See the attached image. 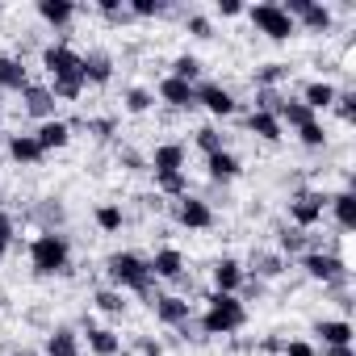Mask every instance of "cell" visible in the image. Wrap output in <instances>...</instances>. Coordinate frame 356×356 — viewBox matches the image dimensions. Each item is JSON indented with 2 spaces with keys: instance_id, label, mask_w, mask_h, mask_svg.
Instances as JSON below:
<instances>
[{
  "instance_id": "cell-24",
  "label": "cell",
  "mask_w": 356,
  "mask_h": 356,
  "mask_svg": "<svg viewBox=\"0 0 356 356\" xmlns=\"http://www.w3.org/2000/svg\"><path fill=\"white\" fill-rule=\"evenodd\" d=\"M9 155H13L17 163H42V159H47V151L38 147L34 134H13V138H9Z\"/></svg>"
},
{
  "instance_id": "cell-16",
  "label": "cell",
  "mask_w": 356,
  "mask_h": 356,
  "mask_svg": "<svg viewBox=\"0 0 356 356\" xmlns=\"http://www.w3.org/2000/svg\"><path fill=\"white\" fill-rule=\"evenodd\" d=\"M243 281H248V273H243V264H239V260H231V256H227V260H218V264H214V285H218L214 293H239V289H243Z\"/></svg>"
},
{
  "instance_id": "cell-12",
  "label": "cell",
  "mask_w": 356,
  "mask_h": 356,
  "mask_svg": "<svg viewBox=\"0 0 356 356\" xmlns=\"http://www.w3.org/2000/svg\"><path fill=\"white\" fill-rule=\"evenodd\" d=\"M151 306H155V318H159L163 327H189V314H193V310H189V302H185V298L159 293Z\"/></svg>"
},
{
  "instance_id": "cell-35",
  "label": "cell",
  "mask_w": 356,
  "mask_h": 356,
  "mask_svg": "<svg viewBox=\"0 0 356 356\" xmlns=\"http://www.w3.org/2000/svg\"><path fill=\"white\" fill-rule=\"evenodd\" d=\"M155 185L168 193V197H185L189 185H185V172H176V176H155Z\"/></svg>"
},
{
  "instance_id": "cell-2",
  "label": "cell",
  "mask_w": 356,
  "mask_h": 356,
  "mask_svg": "<svg viewBox=\"0 0 356 356\" xmlns=\"http://www.w3.org/2000/svg\"><path fill=\"white\" fill-rule=\"evenodd\" d=\"M248 323V306L235 293H210V310L202 314V331L206 335H231Z\"/></svg>"
},
{
  "instance_id": "cell-33",
  "label": "cell",
  "mask_w": 356,
  "mask_h": 356,
  "mask_svg": "<svg viewBox=\"0 0 356 356\" xmlns=\"http://www.w3.org/2000/svg\"><path fill=\"white\" fill-rule=\"evenodd\" d=\"M285 76H289V67H285V63H264V67L256 72V84H260V88H273V84H281Z\"/></svg>"
},
{
  "instance_id": "cell-44",
  "label": "cell",
  "mask_w": 356,
  "mask_h": 356,
  "mask_svg": "<svg viewBox=\"0 0 356 356\" xmlns=\"http://www.w3.org/2000/svg\"><path fill=\"white\" fill-rule=\"evenodd\" d=\"M13 248V218L0 214V252H9Z\"/></svg>"
},
{
  "instance_id": "cell-46",
  "label": "cell",
  "mask_w": 356,
  "mask_h": 356,
  "mask_svg": "<svg viewBox=\"0 0 356 356\" xmlns=\"http://www.w3.org/2000/svg\"><path fill=\"white\" fill-rule=\"evenodd\" d=\"M138 352H143V356H163V348H159V339H147V335L138 339Z\"/></svg>"
},
{
  "instance_id": "cell-14",
  "label": "cell",
  "mask_w": 356,
  "mask_h": 356,
  "mask_svg": "<svg viewBox=\"0 0 356 356\" xmlns=\"http://www.w3.org/2000/svg\"><path fill=\"white\" fill-rule=\"evenodd\" d=\"M80 76H84V84H109L113 80V59L105 51H88V55H80Z\"/></svg>"
},
{
  "instance_id": "cell-45",
  "label": "cell",
  "mask_w": 356,
  "mask_h": 356,
  "mask_svg": "<svg viewBox=\"0 0 356 356\" xmlns=\"http://www.w3.org/2000/svg\"><path fill=\"white\" fill-rule=\"evenodd\" d=\"M285 356H314V348L306 339H293V343H285Z\"/></svg>"
},
{
  "instance_id": "cell-9",
  "label": "cell",
  "mask_w": 356,
  "mask_h": 356,
  "mask_svg": "<svg viewBox=\"0 0 356 356\" xmlns=\"http://www.w3.org/2000/svg\"><path fill=\"white\" fill-rule=\"evenodd\" d=\"M42 67L51 72V80H67V76H80V55L72 47H47L42 51Z\"/></svg>"
},
{
  "instance_id": "cell-51",
  "label": "cell",
  "mask_w": 356,
  "mask_h": 356,
  "mask_svg": "<svg viewBox=\"0 0 356 356\" xmlns=\"http://www.w3.org/2000/svg\"><path fill=\"white\" fill-rule=\"evenodd\" d=\"M0 122H5V109H0Z\"/></svg>"
},
{
  "instance_id": "cell-32",
  "label": "cell",
  "mask_w": 356,
  "mask_h": 356,
  "mask_svg": "<svg viewBox=\"0 0 356 356\" xmlns=\"http://www.w3.org/2000/svg\"><path fill=\"white\" fill-rule=\"evenodd\" d=\"M122 222H126V218H122V210H118V206H97V227H101L105 235L122 231Z\"/></svg>"
},
{
  "instance_id": "cell-8",
  "label": "cell",
  "mask_w": 356,
  "mask_h": 356,
  "mask_svg": "<svg viewBox=\"0 0 356 356\" xmlns=\"http://www.w3.org/2000/svg\"><path fill=\"white\" fill-rule=\"evenodd\" d=\"M176 222L189 227V231H210V227H214V210H210V202L185 193L181 202H176Z\"/></svg>"
},
{
  "instance_id": "cell-4",
  "label": "cell",
  "mask_w": 356,
  "mask_h": 356,
  "mask_svg": "<svg viewBox=\"0 0 356 356\" xmlns=\"http://www.w3.org/2000/svg\"><path fill=\"white\" fill-rule=\"evenodd\" d=\"M248 17H252V26L264 34V38H273V42H289L293 34H298V26H293V17L281 9V5H273V0H264V5H256V9H248Z\"/></svg>"
},
{
  "instance_id": "cell-13",
  "label": "cell",
  "mask_w": 356,
  "mask_h": 356,
  "mask_svg": "<svg viewBox=\"0 0 356 356\" xmlns=\"http://www.w3.org/2000/svg\"><path fill=\"white\" fill-rule=\"evenodd\" d=\"M147 264H151V277H159V281H181L185 277V256L176 248H159Z\"/></svg>"
},
{
  "instance_id": "cell-7",
  "label": "cell",
  "mask_w": 356,
  "mask_h": 356,
  "mask_svg": "<svg viewBox=\"0 0 356 356\" xmlns=\"http://www.w3.org/2000/svg\"><path fill=\"white\" fill-rule=\"evenodd\" d=\"M323 210H327V197L323 193H298L289 202V218L298 231H310L314 222H323Z\"/></svg>"
},
{
  "instance_id": "cell-10",
  "label": "cell",
  "mask_w": 356,
  "mask_h": 356,
  "mask_svg": "<svg viewBox=\"0 0 356 356\" xmlns=\"http://www.w3.org/2000/svg\"><path fill=\"white\" fill-rule=\"evenodd\" d=\"M197 105H202V109H210L214 118H231V113L239 109V101H235L222 84H210V80H206V84H197Z\"/></svg>"
},
{
  "instance_id": "cell-30",
  "label": "cell",
  "mask_w": 356,
  "mask_h": 356,
  "mask_svg": "<svg viewBox=\"0 0 356 356\" xmlns=\"http://www.w3.org/2000/svg\"><path fill=\"white\" fill-rule=\"evenodd\" d=\"M172 76H176V80H185V84H197V80H202V59L181 55V59L172 63Z\"/></svg>"
},
{
  "instance_id": "cell-27",
  "label": "cell",
  "mask_w": 356,
  "mask_h": 356,
  "mask_svg": "<svg viewBox=\"0 0 356 356\" xmlns=\"http://www.w3.org/2000/svg\"><path fill=\"white\" fill-rule=\"evenodd\" d=\"M206 172L214 176V181H235L239 176V159L231 151H218V155H206Z\"/></svg>"
},
{
  "instance_id": "cell-39",
  "label": "cell",
  "mask_w": 356,
  "mask_h": 356,
  "mask_svg": "<svg viewBox=\"0 0 356 356\" xmlns=\"http://www.w3.org/2000/svg\"><path fill=\"white\" fill-rule=\"evenodd\" d=\"M298 138H302L306 147H323V143H327V130H323V122H310V126L298 130Z\"/></svg>"
},
{
  "instance_id": "cell-25",
  "label": "cell",
  "mask_w": 356,
  "mask_h": 356,
  "mask_svg": "<svg viewBox=\"0 0 356 356\" xmlns=\"http://www.w3.org/2000/svg\"><path fill=\"white\" fill-rule=\"evenodd\" d=\"M47 356H80V335L72 327H59L47 335Z\"/></svg>"
},
{
  "instance_id": "cell-5",
  "label": "cell",
  "mask_w": 356,
  "mask_h": 356,
  "mask_svg": "<svg viewBox=\"0 0 356 356\" xmlns=\"http://www.w3.org/2000/svg\"><path fill=\"white\" fill-rule=\"evenodd\" d=\"M302 268H306V277H314L323 285H343L348 281V264L331 252H302Z\"/></svg>"
},
{
  "instance_id": "cell-41",
  "label": "cell",
  "mask_w": 356,
  "mask_h": 356,
  "mask_svg": "<svg viewBox=\"0 0 356 356\" xmlns=\"http://www.w3.org/2000/svg\"><path fill=\"white\" fill-rule=\"evenodd\" d=\"M335 109H339L343 122H352V118H356V97H352V92H339V97H335Z\"/></svg>"
},
{
  "instance_id": "cell-26",
  "label": "cell",
  "mask_w": 356,
  "mask_h": 356,
  "mask_svg": "<svg viewBox=\"0 0 356 356\" xmlns=\"http://www.w3.org/2000/svg\"><path fill=\"white\" fill-rule=\"evenodd\" d=\"M277 122H281V126L289 122L293 130H302V126H310V122H318V118H314V109H306L302 101H293V97H289V101H281V109H277Z\"/></svg>"
},
{
  "instance_id": "cell-52",
  "label": "cell",
  "mask_w": 356,
  "mask_h": 356,
  "mask_svg": "<svg viewBox=\"0 0 356 356\" xmlns=\"http://www.w3.org/2000/svg\"><path fill=\"white\" fill-rule=\"evenodd\" d=\"M0 256H5V252H0Z\"/></svg>"
},
{
  "instance_id": "cell-48",
  "label": "cell",
  "mask_w": 356,
  "mask_h": 356,
  "mask_svg": "<svg viewBox=\"0 0 356 356\" xmlns=\"http://www.w3.org/2000/svg\"><path fill=\"white\" fill-rule=\"evenodd\" d=\"M323 356H356V352H352V343H343V348H323Z\"/></svg>"
},
{
  "instance_id": "cell-31",
  "label": "cell",
  "mask_w": 356,
  "mask_h": 356,
  "mask_svg": "<svg viewBox=\"0 0 356 356\" xmlns=\"http://www.w3.org/2000/svg\"><path fill=\"white\" fill-rule=\"evenodd\" d=\"M92 302H97V310H101V314H122V310H126L122 289H97V298H92Z\"/></svg>"
},
{
  "instance_id": "cell-38",
  "label": "cell",
  "mask_w": 356,
  "mask_h": 356,
  "mask_svg": "<svg viewBox=\"0 0 356 356\" xmlns=\"http://www.w3.org/2000/svg\"><path fill=\"white\" fill-rule=\"evenodd\" d=\"M97 9H101L109 22H130V9L122 5V0H97Z\"/></svg>"
},
{
  "instance_id": "cell-1",
  "label": "cell",
  "mask_w": 356,
  "mask_h": 356,
  "mask_svg": "<svg viewBox=\"0 0 356 356\" xmlns=\"http://www.w3.org/2000/svg\"><path fill=\"white\" fill-rule=\"evenodd\" d=\"M105 273H109V281L118 285V289H134V293H143V298H151V264L143 260V256H134V252H113L109 260H105Z\"/></svg>"
},
{
  "instance_id": "cell-20",
  "label": "cell",
  "mask_w": 356,
  "mask_h": 356,
  "mask_svg": "<svg viewBox=\"0 0 356 356\" xmlns=\"http://www.w3.org/2000/svg\"><path fill=\"white\" fill-rule=\"evenodd\" d=\"M0 88H5V92H26V88H30V76H26L22 59L0 55Z\"/></svg>"
},
{
  "instance_id": "cell-34",
  "label": "cell",
  "mask_w": 356,
  "mask_h": 356,
  "mask_svg": "<svg viewBox=\"0 0 356 356\" xmlns=\"http://www.w3.org/2000/svg\"><path fill=\"white\" fill-rule=\"evenodd\" d=\"M197 147H202L206 155H218V151H227V143H222V134H218L214 126H202V130H197Z\"/></svg>"
},
{
  "instance_id": "cell-11",
  "label": "cell",
  "mask_w": 356,
  "mask_h": 356,
  "mask_svg": "<svg viewBox=\"0 0 356 356\" xmlns=\"http://www.w3.org/2000/svg\"><path fill=\"white\" fill-rule=\"evenodd\" d=\"M159 101H168L172 109H193L197 105V84H185L176 76H163L159 80Z\"/></svg>"
},
{
  "instance_id": "cell-18",
  "label": "cell",
  "mask_w": 356,
  "mask_h": 356,
  "mask_svg": "<svg viewBox=\"0 0 356 356\" xmlns=\"http://www.w3.org/2000/svg\"><path fill=\"white\" fill-rule=\"evenodd\" d=\"M335 97H339V88H335V84H327V80H310V84L302 88V97H298V101H302L306 109H314V113H318V109H331V105H335Z\"/></svg>"
},
{
  "instance_id": "cell-47",
  "label": "cell",
  "mask_w": 356,
  "mask_h": 356,
  "mask_svg": "<svg viewBox=\"0 0 356 356\" xmlns=\"http://www.w3.org/2000/svg\"><path fill=\"white\" fill-rule=\"evenodd\" d=\"M218 13H222V17H239L243 5H239V0H218Z\"/></svg>"
},
{
  "instance_id": "cell-49",
  "label": "cell",
  "mask_w": 356,
  "mask_h": 356,
  "mask_svg": "<svg viewBox=\"0 0 356 356\" xmlns=\"http://www.w3.org/2000/svg\"><path fill=\"white\" fill-rule=\"evenodd\" d=\"M88 130H97V134H101V138H105V134H109V130H113V122H88Z\"/></svg>"
},
{
  "instance_id": "cell-15",
  "label": "cell",
  "mask_w": 356,
  "mask_h": 356,
  "mask_svg": "<svg viewBox=\"0 0 356 356\" xmlns=\"http://www.w3.org/2000/svg\"><path fill=\"white\" fill-rule=\"evenodd\" d=\"M181 168H185V147H181V143L155 147V155H151V172H155V176H176Z\"/></svg>"
},
{
  "instance_id": "cell-40",
  "label": "cell",
  "mask_w": 356,
  "mask_h": 356,
  "mask_svg": "<svg viewBox=\"0 0 356 356\" xmlns=\"http://www.w3.org/2000/svg\"><path fill=\"white\" fill-rule=\"evenodd\" d=\"M189 34H193V38H210V34H214V26H210V17H202V13H193V17H189Z\"/></svg>"
},
{
  "instance_id": "cell-43",
  "label": "cell",
  "mask_w": 356,
  "mask_h": 356,
  "mask_svg": "<svg viewBox=\"0 0 356 356\" xmlns=\"http://www.w3.org/2000/svg\"><path fill=\"white\" fill-rule=\"evenodd\" d=\"M252 264H256L260 277H277V273H281V260H277V256H256Z\"/></svg>"
},
{
  "instance_id": "cell-50",
  "label": "cell",
  "mask_w": 356,
  "mask_h": 356,
  "mask_svg": "<svg viewBox=\"0 0 356 356\" xmlns=\"http://www.w3.org/2000/svg\"><path fill=\"white\" fill-rule=\"evenodd\" d=\"M0 206H5V193H0Z\"/></svg>"
},
{
  "instance_id": "cell-36",
  "label": "cell",
  "mask_w": 356,
  "mask_h": 356,
  "mask_svg": "<svg viewBox=\"0 0 356 356\" xmlns=\"http://www.w3.org/2000/svg\"><path fill=\"white\" fill-rule=\"evenodd\" d=\"M151 105H155V92H147V88H130L126 92V109L130 113H147Z\"/></svg>"
},
{
  "instance_id": "cell-22",
  "label": "cell",
  "mask_w": 356,
  "mask_h": 356,
  "mask_svg": "<svg viewBox=\"0 0 356 356\" xmlns=\"http://www.w3.org/2000/svg\"><path fill=\"white\" fill-rule=\"evenodd\" d=\"M38 17H42L47 26L63 30V26H72V17H76V5H72V0H38Z\"/></svg>"
},
{
  "instance_id": "cell-29",
  "label": "cell",
  "mask_w": 356,
  "mask_h": 356,
  "mask_svg": "<svg viewBox=\"0 0 356 356\" xmlns=\"http://www.w3.org/2000/svg\"><path fill=\"white\" fill-rule=\"evenodd\" d=\"M248 130H252L256 138H264V143H277V138H281V122H277L273 113H260V109L248 118Z\"/></svg>"
},
{
  "instance_id": "cell-21",
  "label": "cell",
  "mask_w": 356,
  "mask_h": 356,
  "mask_svg": "<svg viewBox=\"0 0 356 356\" xmlns=\"http://www.w3.org/2000/svg\"><path fill=\"white\" fill-rule=\"evenodd\" d=\"M327 210L335 214V227L339 231H352L356 227V197H352V189H339L335 197H327Z\"/></svg>"
},
{
  "instance_id": "cell-28",
  "label": "cell",
  "mask_w": 356,
  "mask_h": 356,
  "mask_svg": "<svg viewBox=\"0 0 356 356\" xmlns=\"http://www.w3.org/2000/svg\"><path fill=\"white\" fill-rule=\"evenodd\" d=\"M88 348H92L97 356H118L122 339H118L109 327H92V323H88Z\"/></svg>"
},
{
  "instance_id": "cell-42",
  "label": "cell",
  "mask_w": 356,
  "mask_h": 356,
  "mask_svg": "<svg viewBox=\"0 0 356 356\" xmlns=\"http://www.w3.org/2000/svg\"><path fill=\"white\" fill-rule=\"evenodd\" d=\"M302 248H306V235H302V231H285V235H281V252L293 256V252H302Z\"/></svg>"
},
{
  "instance_id": "cell-37",
  "label": "cell",
  "mask_w": 356,
  "mask_h": 356,
  "mask_svg": "<svg viewBox=\"0 0 356 356\" xmlns=\"http://www.w3.org/2000/svg\"><path fill=\"white\" fill-rule=\"evenodd\" d=\"M126 9H130V17H159L168 5H163V0H130Z\"/></svg>"
},
{
  "instance_id": "cell-6",
  "label": "cell",
  "mask_w": 356,
  "mask_h": 356,
  "mask_svg": "<svg viewBox=\"0 0 356 356\" xmlns=\"http://www.w3.org/2000/svg\"><path fill=\"white\" fill-rule=\"evenodd\" d=\"M289 17H293V26L302 22L310 34H327L331 30V9L327 5H314V0H289V5H281Z\"/></svg>"
},
{
  "instance_id": "cell-19",
  "label": "cell",
  "mask_w": 356,
  "mask_h": 356,
  "mask_svg": "<svg viewBox=\"0 0 356 356\" xmlns=\"http://www.w3.org/2000/svg\"><path fill=\"white\" fill-rule=\"evenodd\" d=\"M314 335L323 339V348H343V343H352V323L348 318H323V323H314Z\"/></svg>"
},
{
  "instance_id": "cell-3",
  "label": "cell",
  "mask_w": 356,
  "mask_h": 356,
  "mask_svg": "<svg viewBox=\"0 0 356 356\" xmlns=\"http://www.w3.org/2000/svg\"><path fill=\"white\" fill-rule=\"evenodd\" d=\"M30 264H34L38 277L67 273V264H72V248H67V239L55 235V231H42V235L30 243Z\"/></svg>"
},
{
  "instance_id": "cell-17",
  "label": "cell",
  "mask_w": 356,
  "mask_h": 356,
  "mask_svg": "<svg viewBox=\"0 0 356 356\" xmlns=\"http://www.w3.org/2000/svg\"><path fill=\"white\" fill-rule=\"evenodd\" d=\"M22 97H26V113H30V118H38V122H51V118H55V105H59V101L51 97V88L30 84Z\"/></svg>"
},
{
  "instance_id": "cell-23",
  "label": "cell",
  "mask_w": 356,
  "mask_h": 356,
  "mask_svg": "<svg viewBox=\"0 0 356 356\" xmlns=\"http://www.w3.org/2000/svg\"><path fill=\"white\" fill-rule=\"evenodd\" d=\"M34 138H38V147L42 151H55V147H67V138H72V126L67 122H42L38 130H34Z\"/></svg>"
}]
</instances>
